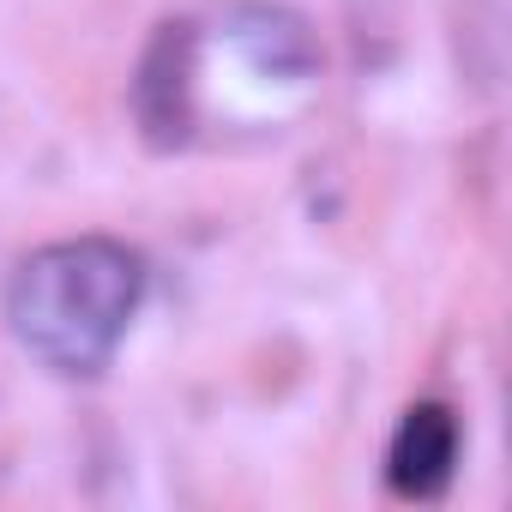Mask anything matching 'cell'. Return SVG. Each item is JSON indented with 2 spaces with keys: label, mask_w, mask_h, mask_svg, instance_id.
Here are the masks:
<instances>
[{
  "label": "cell",
  "mask_w": 512,
  "mask_h": 512,
  "mask_svg": "<svg viewBox=\"0 0 512 512\" xmlns=\"http://www.w3.org/2000/svg\"><path fill=\"white\" fill-rule=\"evenodd\" d=\"M145 296V260L127 241L73 235L49 241L7 284V326L13 338L61 380H97Z\"/></svg>",
  "instance_id": "obj_1"
},
{
  "label": "cell",
  "mask_w": 512,
  "mask_h": 512,
  "mask_svg": "<svg viewBox=\"0 0 512 512\" xmlns=\"http://www.w3.org/2000/svg\"><path fill=\"white\" fill-rule=\"evenodd\" d=\"M133 121L151 151H187L199 133V31L193 19H163L133 73Z\"/></svg>",
  "instance_id": "obj_2"
},
{
  "label": "cell",
  "mask_w": 512,
  "mask_h": 512,
  "mask_svg": "<svg viewBox=\"0 0 512 512\" xmlns=\"http://www.w3.org/2000/svg\"><path fill=\"white\" fill-rule=\"evenodd\" d=\"M458 476V416L440 398H422L398 416L386 446V482L398 500H440Z\"/></svg>",
  "instance_id": "obj_3"
},
{
  "label": "cell",
  "mask_w": 512,
  "mask_h": 512,
  "mask_svg": "<svg viewBox=\"0 0 512 512\" xmlns=\"http://www.w3.org/2000/svg\"><path fill=\"white\" fill-rule=\"evenodd\" d=\"M223 37L266 79H314L320 73V37L284 0H235V7H223Z\"/></svg>",
  "instance_id": "obj_4"
}]
</instances>
